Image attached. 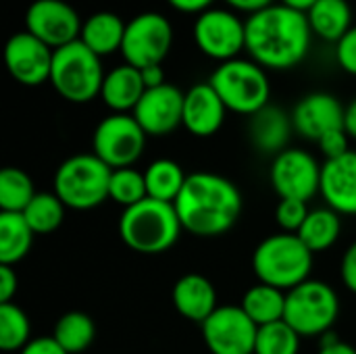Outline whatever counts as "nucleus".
Instances as JSON below:
<instances>
[{"mask_svg":"<svg viewBox=\"0 0 356 354\" xmlns=\"http://www.w3.org/2000/svg\"><path fill=\"white\" fill-rule=\"evenodd\" d=\"M33 236L21 213H0V265L21 263L33 246Z\"/></svg>","mask_w":356,"mask_h":354,"instance_id":"cd10ccee","label":"nucleus"},{"mask_svg":"<svg viewBox=\"0 0 356 354\" xmlns=\"http://www.w3.org/2000/svg\"><path fill=\"white\" fill-rule=\"evenodd\" d=\"M171 46L173 27L169 19L161 13L146 10L127 21L121 54L127 65L136 69H146L152 65H163Z\"/></svg>","mask_w":356,"mask_h":354,"instance_id":"9d476101","label":"nucleus"},{"mask_svg":"<svg viewBox=\"0 0 356 354\" xmlns=\"http://www.w3.org/2000/svg\"><path fill=\"white\" fill-rule=\"evenodd\" d=\"M171 298H173L175 311L184 319L198 323V325H202L219 309L217 290L213 282L200 273L181 275L173 286Z\"/></svg>","mask_w":356,"mask_h":354,"instance_id":"aec40b11","label":"nucleus"},{"mask_svg":"<svg viewBox=\"0 0 356 354\" xmlns=\"http://www.w3.org/2000/svg\"><path fill=\"white\" fill-rule=\"evenodd\" d=\"M319 196L338 215H356V150L321 165Z\"/></svg>","mask_w":356,"mask_h":354,"instance_id":"a211bd4d","label":"nucleus"},{"mask_svg":"<svg viewBox=\"0 0 356 354\" xmlns=\"http://www.w3.org/2000/svg\"><path fill=\"white\" fill-rule=\"evenodd\" d=\"M108 198L123 209H129L144 198H148L146 192V179L144 171H138L134 167L125 169H115L111 173V184H108Z\"/></svg>","mask_w":356,"mask_h":354,"instance_id":"473e14b6","label":"nucleus"},{"mask_svg":"<svg viewBox=\"0 0 356 354\" xmlns=\"http://www.w3.org/2000/svg\"><path fill=\"white\" fill-rule=\"evenodd\" d=\"M340 277L342 284L348 292L356 294V242H353L346 252L342 255V263H340Z\"/></svg>","mask_w":356,"mask_h":354,"instance_id":"4c0bfd02","label":"nucleus"},{"mask_svg":"<svg viewBox=\"0 0 356 354\" xmlns=\"http://www.w3.org/2000/svg\"><path fill=\"white\" fill-rule=\"evenodd\" d=\"M315 2L317 0H282V4H286V6H290L294 10H300V13H307Z\"/></svg>","mask_w":356,"mask_h":354,"instance_id":"49530a36","label":"nucleus"},{"mask_svg":"<svg viewBox=\"0 0 356 354\" xmlns=\"http://www.w3.org/2000/svg\"><path fill=\"white\" fill-rule=\"evenodd\" d=\"M67 207L54 192H38L35 198L21 213L35 236L52 234L65 221Z\"/></svg>","mask_w":356,"mask_h":354,"instance_id":"7c9ffc66","label":"nucleus"},{"mask_svg":"<svg viewBox=\"0 0 356 354\" xmlns=\"http://www.w3.org/2000/svg\"><path fill=\"white\" fill-rule=\"evenodd\" d=\"M232 8H236V10H244V13H259V10H263V8H267V6H271L273 4V0H225Z\"/></svg>","mask_w":356,"mask_h":354,"instance_id":"c03bdc74","label":"nucleus"},{"mask_svg":"<svg viewBox=\"0 0 356 354\" xmlns=\"http://www.w3.org/2000/svg\"><path fill=\"white\" fill-rule=\"evenodd\" d=\"M292 131V115H286L280 106L267 104L263 111L250 117V142L263 154L277 156L280 152H284L288 148Z\"/></svg>","mask_w":356,"mask_h":354,"instance_id":"412c9836","label":"nucleus"},{"mask_svg":"<svg viewBox=\"0 0 356 354\" xmlns=\"http://www.w3.org/2000/svg\"><path fill=\"white\" fill-rule=\"evenodd\" d=\"M344 129L350 140H356V98L344 108Z\"/></svg>","mask_w":356,"mask_h":354,"instance_id":"a18cd8bd","label":"nucleus"},{"mask_svg":"<svg viewBox=\"0 0 356 354\" xmlns=\"http://www.w3.org/2000/svg\"><path fill=\"white\" fill-rule=\"evenodd\" d=\"M125 25L127 23L119 15L111 13V10H98L83 21L79 40L102 58L117 50L121 52Z\"/></svg>","mask_w":356,"mask_h":354,"instance_id":"5701e85b","label":"nucleus"},{"mask_svg":"<svg viewBox=\"0 0 356 354\" xmlns=\"http://www.w3.org/2000/svg\"><path fill=\"white\" fill-rule=\"evenodd\" d=\"M31 340V323L15 303L0 305V348L4 353H21Z\"/></svg>","mask_w":356,"mask_h":354,"instance_id":"2f4dec72","label":"nucleus"},{"mask_svg":"<svg viewBox=\"0 0 356 354\" xmlns=\"http://www.w3.org/2000/svg\"><path fill=\"white\" fill-rule=\"evenodd\" d=\"M52 56L54 50L25 29L13 33L4 46V63L10 77L29 88L50 81Z\"/></svg>","mask_w":356,"mask_h":354,"instance_id":"2eb2a0df","label":"nucleus"},{"mask_svg":"<svg viewBox=\"0 0 356 354\" xmlns=\"http://www.w3.org/2000/svg\"><path fill=\"white\" fill-rule=\"evenodd\" d=\"M104 75L106 73L100 56L92 52L81 40L54 50L50 83L67 102L86 104L100 96Z\"/></svg>","mask_w":356,"mask_h":354,"instance_id":"39448f33","label":"nucleus"},{"mask_svg":"<svg viewBox=\"0 0 356 354\" xmlns=\"http://www.w3.org/2000/svg\"><path fill=\"white\" fill-rule=\"evenodd\" d=\"M173 207L184 232L198 238H219L238 223L242 194L227 177L198 171L188 175Z\"/></svg>","mask_w":356,"mask_h":354,"instance_id":"f03ea898","label":"nucleus"},{"mask_svg":"<svg viewBox=\"0 0 356 354\" xmlns=\"http://www.w3.org/2000/svg\"><path fill=\"white\" fill-rule=\"evenodd\" d=\"M242 311L252 319L257 328L284 321L286 313V292L267 284L250 286L240 303Z\"/></svg>","mask_w":356,"mask_h":354,"instance_id":"393cba45","label":"nucleus"},{"mask_svg":"<svg viewBox=\"0 0 356 354\" xmlns=\"http://www.w3.org/2000/svg\"><path fill=\"white\" fill-rule=\"evenodd\" d=\"M148 198L173 204L188 179L184 167L173 159H156L144 169Z\"/></svg>","mask_w":356,"mask_h":354,"instance_id":"bb28decb","label":"nucleus"},{"mask_svg":"<svg viewBox=\"0 0 356 354\" xmlns=\"http://www.w3.org/2000/svg\"><path fill=\"white\" fill-rule=\"evenodd\" d=\"M340 217L342 215H338L330 207L311 209L307 221L302 223V227L296 236L305 242V246L313 255L325 252L338 242V238L342 234V219Z\"/></svg>","mask_w":356,"mask_h":354,"instance_id":"a878e982","label":"nucleus"},{"mask_svg":"<svg viewBox=\"0 0 356 354\" xmlns=\"http://www.w3.org/2000/svg\"><path fill=\"white\" fill-rule=\"evenodd\" d=\"M81 19L65 0H33L25 10V31L58 50L81 35Z\"/></svg>","mask_w":356,"mask_h":354,"instance_id":"4468645a","label":"nucleus"},{"mask_svg":"<svg viewBox=\"0 0 356 354\" xmlns=\"http://www.w3.org/2000/svg\"><path fill=\"white\" fill-rule=\"evenodd\" d=\"M146 131L131 113H111L92 136V152L113 171L134 167L146 148Z\"/></svg>","mask_w":356,"mask_h":354,"instance_id":"1a4fd4ad","label":"nucleus"},{"mask_svg":"<svg viewBox=\"0 0 356 354\" xmlns=\"http://www.w3.org/2000/svg\"><path fill=\"white\" fill-rule=\"evenodd\" d=\"M269 182L280 198L309 202L319 194L321 163L302 148H286L273 156Z\"/></svg>","mask_w":356,"mask_h":354,"instance_id":"f8f14e48","label":"nucleus"},{"mask_svg":"<svg viewBox=\"0 0 356 354\" xmlns=\"http://www.w3.org/2000/svg\"><path fill=\"white\" fill-rule=\"evenodd\" d=\"M194 42L198 50L213 61H234L246 50V21L232 10L209 8L196 17Z\"/></svg>","mask_w":356,"mask_h":354,"instance_id":"9b49d317","label":"nucleus"},{"mask_svg":"<svg viewBox=\"0 0 356 354\" xmlns=\"http://www.w3.org/2000/svg\"><path fill=\"white\" fill-rule=\"evenodd\" d=\"M317 354H356V348H353L350 344L342 342L336 338L334 332L325 334L319 338V353Z\"/></svg>","mask_w":356,"mask_h":354,"instance_id":"a19ab883","label":"nucleus"},{"mask_svg":"<svg viewBox=\"0 0 356 354\" xmlns=\"http://www.w3.org/2000/svg\"><path fill=\"white\" fill-rule=\"evenodd\" d=\"M175 10L179 13H188V15H200L209 8H213L211 4L215 0H167Z\"/></svg>","mask_w":356,"mask_h":354,"instance_id":"79ce46f5","label":"nucleus"},{"mask_svg":"<svg viewBox=\"0 0 356 354\" xmlns=\"http://www.w3.org/2000/svg\"><path fill=\"white\" fill-rule=\"evenodd\" d=\"M313 252L296 234L277 232L267 236L252 252V271L259 284L290 292L311 280Z\"/></svg>","mask_w":356,"mask_h":354,"instance_id":"20e7f679","label":"nucleus"},{"mask_svg":"<svg viewBox=\"0 0 356 354\" xmlns=\"http://www.w3.org/2000/svg\"><path fill=\"white\" fill-rule=\"evenodd\" d=\"M313 29L307 13L271 4L246 19V50L263 69L286 71L300 65L311 48Z\"/></svg>","mask_w":356,"mask_h":354,"instance_id":"f257e3e1","label":"nucleus"},{"mask_svg":"<svg viewBox=\"0 0 356 354\" xmlns=\"http://www.w3.org/2000/svg\"><path fill=\"white\" fill-rule=\"evenodd\" d=\"M336 61L346 73L356 75V25H353L336 44Z\"/></svg>","mask_w":356,"mask_h":354,"instance_id":"e433bc0d","label":"nucleus"},{"mask_svg":"<svg viewBox=\"0 0 356 354\" xmlns=\"http://www.w3.org/2000/svg\"><path fill=\"white\" fill-rule=\"evenodd\" d=\"M146 92L142 71L123 63L104 75L100 98L113 113H134Z\"/></svg>","mask_w":356,"mask_h":354,"instance_id":"4be33fe9","label":"nucleus"},{"mask_svg":"<svg viewBox=\"0 0 356 354\" xmlns=\"http://www.w3.org/2000/svg\"><path fill=\"white\" fill-rule=\"evenodd\" d=\"M307 19L313 35L338 44L353 27V8L348 0H317L307 10Z\"/></svg>","mask_w":356,"mask_h":354,"instance_id":"b1692460","label":"nucleus"},{"mask_svg":"<svg viewBox=\"0 0 356 354\" xmlns=\"http://www.w3.org/2000/svg\"><path fill=\"white\" fill-rule=\"evenodd\" d=\"M111 173L113 169L94 152L73 154L54 173V194L67 209L92 211L108 200Z\"/></svg>","mask_w":356,"mask_h":354,"instance_id":"423d86ee","label":"nucleus"},{"mask_svg":"<svg viewBox=\"0 0 356 354\" xmlns=\"http://www.w3.org/2000/svg\"><path fill=\"white\" fill-rule=\"evenodd\" d=\"M344 104L330 92H311L292 111L294 131L305 140L319 142L332 129L344 127Z\"/></svg>","mask_w":356,"mask_h":354,"instance_id":"f3484780","label":"nucleus"},{"mask_svg":"<svg viewBox=\"0 0 356 354\" xmlns=\"http://www.w3.org/2000/svg\"><path fill=\"white\" fill-rule=\"evenodd\" d=\"M19 354H67L58 342L52 338V336H38V338H31L29 344L21 351Z\"/></svg>","mask_w":356,"mask_h":354,"instance_id":"ea45409f","label":"nucleus"},{"mask_svg":"<svg viewBox=\"0 0 356 354\" xmlns=\"http://www.w3.org/2000/svg\"><path fill=\"white\" fill-rule=\"evenodd\" d=\"M340 315L336 290L321 280H307L286 292L284 321L300 338H321L330 334Z\"/></svg>","mask_w":356,"mask_h":354,"instance_id":"6e6552de","label":"nucleus"},{"mask_svg":"<svg viewBox=\"0 0 356 354\" xmlns=\"http://www.w3.org/2000/svg\"><path fill=\"white\" fill-rule=\"evenodd\" d=\"M300 340L302 338L286 321L263 325L257 334L254 354H298Z\"/></svg>","mask_w":356,"mask_h":354,"instance_id":"72a5a7b5","label":"nucleus"},{"mask_svg":"<svg viewBox=\"0 0 356 354\" xmlns=\"http://www.w3.org/2000/svg\"><path fill=\"white\" fill-rule=\"evenodd\" d=\"M209 83L221 96L227 111L246 117H252L263 111L271 98L267 69H263L254 61L234 58L227 63H219Z\"/></svg>","mask_w":356,"mask_h":354,"instance_id":"0eeeda50","label":"nucleus"},{"mask_svg":"<svg viewBox=\"0 0 356 354\" xmlns=\"http://www.w3.org/2000/svg\"><path fill=\"white\" fill-rule=\"evenodd\" d=\"M227 106L223 104L221 96L215 88L204 81L196 83L186 92L184 98V127L196 138H211L215 136L225 121Z\"/></svg>","mask_w":356,"mask_h":354,"instance_id":"6ab92c4d","label":"nucleus"},{"mask_svg":"<svg viewBox=\"0 0 356 354\" xmlns=\"http://www.w3.org/2000/svg\"><path fill=\"white\" fill-rule=\"evenodd\" d=\"M317 146H319L321 154L325 156V161H332V159H338V156H344L346 152H350V136L346 134L344 127L332 129L319 138Z\"/></svg>","mask_w":356,"mask_h":354,"instance_id":"c9c22d12","label":"nucleus"},{"mask_svg":"<svg viewBox=\"0 0 356 354\" xmlns=\"http://www.w3.org/2000/svg\"><path fill=\"white\" fill-rule=\"evenodd\" d=\"M311 209L302 200H292V198H280L275 207V223L280 225L282 232L286 234H298L302 223L307 221Z\"/></svg>","mask_w":356,"mask_h":354,"instance_id":"f704fd0d","label":"nucleus"},{"mask_svg":"<svg viewBox=\"0 0 356 354\" xmlns=\"http://www.w3.org/2000/svg\"><path fill=\"white\" fill-rule=\"evenodd\" d=\"M52 338L67 354H81L94 342L96 325L90 315L81 311H69L56 321Z\"/></svg>","mask_w":356,"mask_h":354,"instance_id":"c85d7f7f","label":"nucleus"},{"mask_svg":"<svg viewBox=\"0 0 356 354\" xmlns=\"http://www.w3.org/2000/svg\"><path fill=\"white\" fill-rule=\"evenodd\" d=\"M142 71V79H144V86L146 90L150 88H159L165 81V71H163V65H152V67H146V69H140Z\"/></svg>","mask_w":356,"mask_h":354,"instance_id":"37998d69","label":"nucleus"},{"mask_svg":"<svg viewBox=\"0 0 356 354\" xmlns=\"http://www.w3.org/2000/svg\"><path fill=\"white\" fill-rule=\"evenodd\" d=\"M200 332L211 354H254L259 328L240 305H219L200 325Z\"/></svg>","mask_w":356,"mask_h":354,"instance_id":"ddd939ff","label":"nucleus"},{"mask_svg":"<svg viewBox=\"0 0 356 354\" xmlns=\"http://www.w3.org/2000/svg\"><path fill=\"white\" fill-rule=\"evenodd\" d=\"M17 290H19V277L15 267L0 265V305L13 303Z\"/></svg>","mask_w":356,"mask_h":354,"instance_id":"58836bf2","label":"nucleus"},{"mask_svg":"<svg viewBox=\"0 0 356 354\" xmlns=\"http://www.w3.org/2000/svg\"><path fill=\"white\" fill-rule=\"evenodd\" d=\"M184 98L186 92H181L177 86L163 83L159 88L146 90L131 115L146 131V136H169L179 125H184Z\"/></svg>","mask_w":356,"mask_h":354,"instance_id":"dca6fc26","label":"nucleus"},{"mask_svg":"<svg viewBox=\"0 0 356 354\" xmlns=\"http://www.w3.org/2000/svg\"><path fill=\"white\" fill-rule=\"evenodd\" d=\"M184 227L169 202L144 198L123 209L119 219V236L127 248L140 255H161L175 246Z\"/></svg>","mask_w":356,"mask_h":354,"instance_id":"7ed1b4c3","label":"nucleus"},{"mask_svg":"<svg viewBox=\"0 0 356 354\" xmlns=\"http://www.w3.org/2000/svg\"><path fill=\"white\" fill-rule=\"evenodd\" d=\"M35 184L23 169L6 167L0 173V213H23L35 198Z\"/></svg>","mask_w":356,"mask_h":354,"instance_id":"c756f323","label":"nucleus"}]
</instances>
